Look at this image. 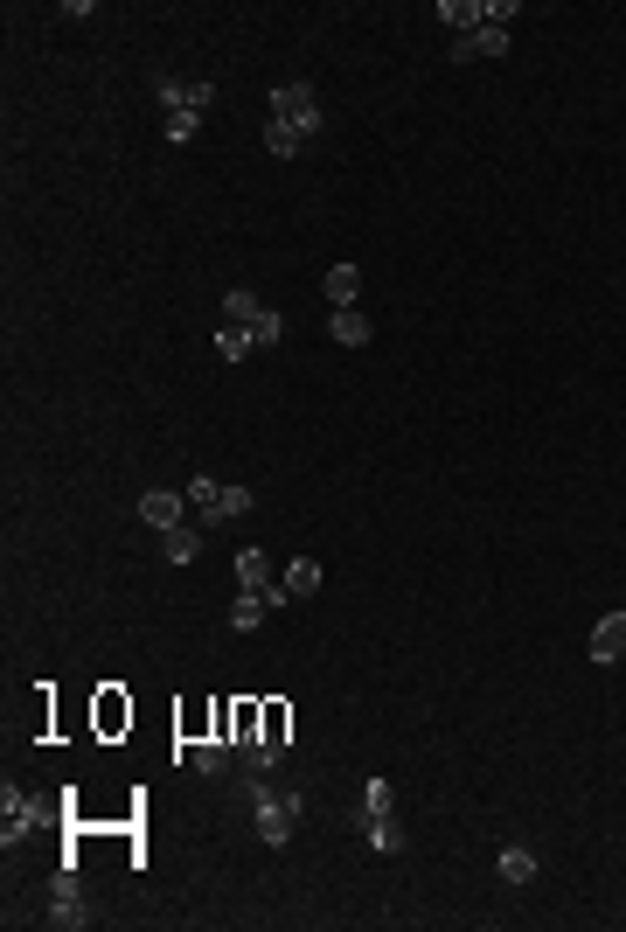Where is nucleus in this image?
<instances>
[{"instance_id": "1", "label": "nucleus", "mask_w": 626, "mask_h": 932, "mask_svg": "<svg viewBox=\"0 0 626 932\" xmlns=\"http://www.w3.org/2000/svg\"><path fill=\"white\" fill-rule=\"evenodd\" d=\"M251 821H258V842H272V849H286L293 842V828H300V814H307V800L300 793H272L265 773H251Z\"/></svg>"}, {"instance_id": "2", "label": "nucleus", "mask_w": 626, "mask_h": 932, "mask_svg": "<svg viewBox=\"0 0 626 932\" xmlns=\"http://www.w3.org/2000/svg\"><path fill=\"white\" fill-rule=\"evenodd\" d=\"M188 508H195V522H237V515H251V487H223V480L195 473L188 480Z\"/></svg>"}, {"instance_id": "3", "label": "nucleus", "mask_w": 626, "mask_h": 932, "mask_svg": "<svg viewBox=\"0 0 626 932\" xmlns=\"http://www.w3.org/2000/svg\"><path fill=\"white\" fill-rule=\"evenodd\" d=\"M272 119L293 126V133H320V91H313L307 77L279 84V91H272Z\"/></svg>"}, {"instance_id": "4", "label": "nucleus", "mask_w": 626, "mask_h": 932, "mask_svg": "<svg viewBox=\"0 0 626 932\" xmlns=\"http://www.w3.org/2000/svg\"><path fill=\"white\" fill-rule=\"evenodd\" d=\"M160 105H167V112H195V119H209V105H216V77H160Z\"/></svg>"}, {"instance_id": "5", "label": "nucleus", "mask_w": 626, "mask_h": 932, "mask_svg": "<svg viewBox=\"0 0 626 932\" xmlns=\"http://www.w3.org/2000/svg\"><path fill=\"white\" fill-rule=\"evenodd\" d=\"M42 821H49V807H42V800H28V793H14V786H7V807H0V842H7V849H14V842H21V835H28V828H42Z\"/></svg>"}, {"instance_id": "6", "label": "nucleus", "mask_w": 626, "mask_h": 932, "mask_svg": "<svg viewBox=\"0 0 626 932\" xmlns=\"http://www.w3.org/2000/svg\"><path fill=\"white\" fill-rule=\"evenodd\" d=\"M181 515H195V508H181V494H174V487H147V494H140V522H154L160 536H167V529H181Z\"/></svg>"}, {"instance_id": "7", "label": "nucleus", "mask_w": 626, "mask_h": 932, "mask_svg": "<svg viewBox=\"0 0 626 932\" xmlns=\"http://www.w3.org/2000/svg\"><path fill=\"white\" fill-rule=\"evenodd\" d=\"M279 606H286V599H279V585H272V592H237V606H230V626H237V633H251V626L272 620Z\"/></svg>"}, {"instance_id": "8", "label": "nucleus", "mask_w": 626, "mask_h": 932, "mask_svg": "<svg viewBox=\"0 0 626 932\" xmlns=\"http://www.w3.org/2000/svg\"><path fill=\"white\" fill-rule=\"evenodd\" d=\"M508 49V28H473V35H453V63H480V56H501Z\"/></svg>"}, {"instance_id": "9", "label": "nucleus", "mask_w": 626, "mask_h": 932, "mask_svg": "<svg viewBox=\"0 0 626 932\" xmlns=\"http://www.w3.org/2000/svg\"><path fill=\"white\" fill-rule=\"evenodd\" d=\"M320 578H327V571H320L313 557H293V571L279 578V599H286V606H293V599H313V592H320Z\"/></svg>"}, {"instance_id": "10", "label": "nucleus", "mask_w": 626, "mask_h": 932, "mask_svg": "<svg viewBox=\"0 0 626 932\" xmlns=\"http://www.w3.org/2000/svg\"><path fill=\"white\" fill-rule=\"evenodd\" d=\"M626 654V613H606L592 626V661H620Z\"/></svg>"}, {"instance_id": "11", "label": "nucleus", "mask_w": 626, "mask_h": 932, "mask_svg": "<svg viewBox=\"0 0 626 932\" xmlns=\"http://www.w3.org/2000/svg\"><path fill=\"white\" fill-rule=\"evenodd\" d=\"M327 334L341 341V348H369V313H355V307H334V320H327Z\"/></svg>"}, {"instance_id": "12", "label": "nucleus", "mask_w": 626, "mask_h": 932, "mask_svg": "<svg viewBox=\"0 0 626 932\" xmlns=\"http://www.w3.org/2000/svg\"><path fill=\"white\" fill-rule=\"evenodd\" d=\"M188 759H195V773H202V779H223V773H230V738H195Z\"/></svg>"}, {"instance_id": "13", "label": "nucleus", "mask_w": 626, "mask_h": 932, "mask_svg": "<svg viewBox=\"0 0 626 932\" xmlns=\"http://www.w3.org/2000/svg\"><path fill=\"white\" fill-rule=\"evenodd\" d=\"M160 550H167V564H195V557H202V529H195V522H181V529H167V536H160Z\"/></svg>"}, {"instance_id": "14", "label": "nucleus", "mask_w": 626, "mask_h": 932, "mask_svg": "<svg viewBox=\"0 0 626 932\" xmlns=\"http://www.w3.org/2000/svg\"><path fill=\"white\" fill-rule=\"evenodd\" d=\"M237 592H272V557L265 550H244L237 557Z\"/></svg>"}, {"instance_id": "15", "label": "nucleus", "mask_w": 626, "mask_h": 932, "mask_svg": "<svg viewBox=\"0 0 626 932\" xmlns=\"http://www.w3.org/2000/svg\"><path fill=\"white\" fill-rule=\"evenodd\" d=\"M320 293H327L334 307H355V293H362V272H355V265H334V272L320 279Z\"/></svg>"}, {"instance_id": "16", "label": "nucleus", "mask_w": 626, "mask_h": 932, "mask_svg": "<svg viewBox=\"0 0 626 932\" xmlns=\"http://www.w3.org/2000/svg\"><path fill=\"white\" fill-rule=\"evenodd\" d=\"M119 724H133V703H126V696H119V689H105V696H98V731H105V738H112V731H119Z\"/></svg>"}, {"instance_id": "17", "label": "nucleus", "mask_w": 626, "mask_h": 932, "mask_svg": "<svg viewBox=\"0 0 626 932\" xmlns=\"http://www.w3.org/2000/svg\"><path fill=\"white\" fill-rule=\"evenodd\" d=\"M258 313H265V300H258V293H230V300H223V327H251Z\"/></svg>"}, {"instance_id": "18", "label": "nucleus", "mask_w": 626, "mask_h": 932, "mask_svg": "<svg viewBox=\"0 0 626 932\" xmlns=\"http://www.w3.org/2000/svg\"><path fill=\"white\" fill-rule=\"evenodd\" d=\"M494 870H501V884H529V877H536V856H529V849H501Z\"/></svg>"}, {"instance_id": "19", "label": "nucleus", "mask_w": 626, "mask_h": 932, "mask_svg": "<svg viewBox=\"0 0 626 932\" xmlns=\"http://www.w3.org/2000/svg\"><path fill=\"white\" fill-rule=\"evenodd\" d=\"M286 724H293V717H286V703H265V724H258V738H265L272 752H286Z\"/></svg>"}, {"instance_id": "20", "label": "nucleus", "mask_w": 626, "mask_h": 932, "mask_svg": "<svg viewBox=\"0 0 626 932\" xmlns=\"http://www.w3.org/2000/svg\"><path fill=\"white\" fill-rule=\"evenodd\" d=\"M265 147H272L279 160H293L300 147H307V133H293V126H279V119H272V126H265Z\"/></svg>"}, {"instance_id": "21", "label": "nucleus", "mask_w": 626, "mask_h": 932, "mask_svg": "<svg viewBox=\"0 0 626 932\" xmlns=\"http://www.w3.org/2000/svg\"><path fill=\"white\" fill-rule=\"evenodd\" d=\"M216 355H223V362H244V355H258V348H251L244 327H223V334H216Z\"/></svg>"}, {"instance_id": "22", "label": "nucleus", "mask_w": 626, "mask_h": 932, "mask_svg": "<svg viewBox=\"0 0 626 932\" xmlns=\"http://www.w3.org/2000/svg\"><path fill=\"white\" fill-rule=\"evenodd\" d=\"M390 814V779H369L362 786V821H383Z\"/></svg>"}, {"instance_id": "23", "label": "nucleus", "mask_w": 626, "mask_h": 932, "mask_svg": "<svg viewBox=\"0 0 626 932\" xmlns=\"http://www.w3.org/2000/svg\"><path fill=\"white\" fill-rule=\"evenodd\" d=\"M167 140H174V147L202 140V119H195V112H167Z\"/></svg>"}, {"instance_id": "24", "label": "nucleus", "mask_w": 626, "mask_h": 932, "mask_svg": "<svg viewBox=\"0 0 626 932\" xmlns=\"http://www.w3.org/2000/svg\"><path fill=\"white\" fill-rule=\"evenodd\" d=\"M369 842H376V849H397V821H390V814H383V821H369Z\"/></svg>"}]
</instances>
